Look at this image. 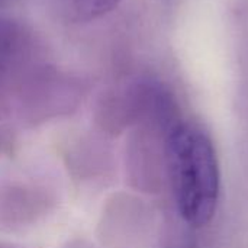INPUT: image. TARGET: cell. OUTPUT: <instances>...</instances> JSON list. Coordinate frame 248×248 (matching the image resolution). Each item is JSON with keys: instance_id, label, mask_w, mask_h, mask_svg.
I'll list each match as a JSON object with an SVG mask.
<instances>
[{"instance_id": "6da1fadb", "label": "cell", "mask_w": 248, "mask_h": 248, "mask_svg": "<svg viewBox=\"0 0 248 248\" xmlns=\"http://www.w3.org/2000/svg\"><path fill=\"white\" fill-rule=\"evenodd\" d=\"M167 148L182 218L192 227L209 224L221 187L218 158L211 140L196 126L177 124L170 129Z\"/></svg>"}, {"instance_id": "7a4b0ae2", "label": "cell", "mask_w": 248, "mask_h": 248, "mask_svg": "<svg viewBox=\"0 0 248 248\" xmlns=\"http://www.w3.org/2000/svg\"><path fill=\"white\" fill-rule=\"evenodd\" d=\"M121 0H52L54 10L71 23L94 20L112 12Z\"/></svg>"}]
</instances>
